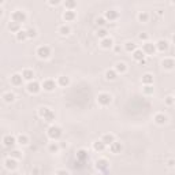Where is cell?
I'll return each mask as SVG.
<instances>
[{"label":"cell","instance_id":"6da1fadb","mask_svg":"<svg viewBox=\"0 0 175 175\" xmlns=\"http://www.w3.org/2000/svg\"><path fill=\"white\" fill-rule=\"evenodd\" d=\"M38 115H40L43 119H44L45 122H52L55 119V114L52 109H50V108L47 107H43L38 109Z\"/></svg>","mask_w":175,"mask_h":175},{"label":"cell","instance_id":"7a4b0ae2","mask_svg":"<svg viewBox=\"0 0 175 175\" xmlns=\"http://www.w3.org/2000/svg\"><path fill=\"white\" fill-rule=\"evenodd\" d=\"M47 133H48V137L51 139H59L62 137V129L59 126H51Z\"/></svg>","mask_w":175,"mask_h":175},{"label":"cell","instance_id":"3957f363","mask_svg":"<svg viewBox=\"0 0 175 175\" xmlns=\"http://www.w3.org/2000/svg\"><path fill=\"white\" fill-rule=\"evenodd\" d=\"M11 19H13V22H17L21 25V22H25L26 21V14L23 13V11H15V13H13V15H11Z\"/></svg>","mask_w":175,"mask_h":175},{"label":"cell","instance_id":"277c9868","mask_svg":"<svg viewBox=\"0 0 175 175\" xmlns=\"http://www.w3.org/2000/svg\"><path fill=\"white\" fill-rule=\"evenodd\" d=\"M37 55H38V58H41V59H47V58H50V55H51V50H50V47H47V45L38 47V50H37Z\"/></svg>","mask_w":175,"mask_h":175},{"label":"cell","instance_id":"5b68a950","mask_svg":"<svg viewBox=\"0 0 175 175\" xmlns=\"http://www.w3.org/2000/svg\"><path fill=\"white\" fill-rule=\"evenodd\" d=\"M97 101H99V104H101V105H108V104L112 101V97L108 93H100L99 96H97Z\"/></svg>","mask_w":175,"mask_h":175},{"label":"cell","instance_id":"8992f818","mask_svg":"<svg viewBox=\"0 0 175 175\" xmlns=\"http://www.w3.org/2000/svg\"><path fill=\"white\" fill-rule=\"evenodd\" d=\"M26 89H27V92H29V93L36 94V93H38V92H40L41 86H40V84H38V82H36V81H30L29 84H27Z\"/></svg>","mask_w":175,"mask_h":175},{"label":"cell","instance_id":"52a82bcc","mask_svg":"<svg viewBox=\"0 0 175 175\" xmlns=\"http://www.w3.org/2000/svg\"><path fill=\"white\" fill-rule=\"evenodd\" d=\"M108 167H109V163H108L105 159H100V160L96 162V168L100 171H107Z\"/></svg>","mask_w":175,"mask_h":175},{"label":"cell","instance_id":"ba28073f","mask_svg":"<svg viewBox=\"0 0 175 175\" xmlns=\"http://www.w3.org/2000/svg\"><path fill=\"white\" fill-rule=\"evenodd\" d=\"M88 157H89V155H88V152H86L85 149H79V151L77 152V160H78L79 163L86 162Z\"/></svg>","mask_w":175,"mask_h":175},{"label":"cell","instance_id":"9c48e42d","mask_svg":"<svg viewBox=\"0 0 175 175\" xmlns=\"http://www.w3.org/2000/svg\"><path fill=\"white\" fill-rule=\"evenodd\" d=\"M55 86H56V84H55V81H52V79H45V81L43 82V88H44V90H47V92H52V90L55 89Z\"/></svg>","mask_w":175,"mask_h":175},{"label":"cell","instance_id":"30bf717a","mask_svg":"<svg viewBox=\"0 0 175 175\" xmlns=\"http://www.w3.org/2000/svg\"><path fill=\"white\" fill-rule=\"evenodd\" d=\"M155 51H156V47L151 43H145L144 44V48H142V52L144 54H148V55H153L155 54Z\"/></svg>","mask_w":175,"mask_h":175},{"label":"cell","instance_id":"8fae6325","mask_svg":"<svg viewBox=\"0 0 175 175\" xmlns=\"http://www.w3.org/2000/svg\"><path fill=\"white\" fill-rule=\"evenodd\" d=\"M17 142V139L14 138L13 135H6L4 138H3V144H4V146H7V148H11V146H14V144Z\"/></svg>","mask_w":175,"mask_h":175},{"label":"cell","instance_id":"7c38bea8","mask_svg":"<svg viewBox=\"0 0 175 175\" xmlns=\"http://www.w3.org/2000/svg\"><path fill=\"white\" fill-rule=\"evenodd\" d=\"M118 17H119L118 11H115V10H108V11H105V18H104V19H108V21H115Z\"/></svg>","mask_w":175,"mask_h":175},{"label":"cell","instance_id":"4fadbf2b","mask_svg":"<svg viewBox=\"0 0 175 175\" xmlns=\"http://www.w3.org/2000/svg\"><path fill=\"white\" fill-rule=\"evenodd\" d=\"M155 47H156V48H157L159 51L164 52V51L168 50V43H167L166 40H159V41L156 43V45H155Z\"/></svg>","mask_w":175,"mask_h":175},{"label":"cell","instance_id":"5bb4252c","mask_svg":"<svg viewBox=\"0 0 175 175\" xmlns=\"http://www.w3.org/2000/svg\"><path fill=\"white\" fill-rule=\"evenodd\" d=\"M100 141H101L104 145H111L112 142H115V138H114L112 134H104L103 138L100 139Z\"/></svg>","mask_w":175,"mask_h":175},{"label":"cell","instance_id":"9a60e30c","mask_svg":"<svg viewBox=\"0 0 175 175\" xmlns=\"http://www.w3.org/2000/svg\"><path fill=\"white\" fill-rule=\"evenodd\" d=\"M4 166L7 170H15V168H17V162H15V159L8 157V159L4 162Z\"/></svg>","mask_w":175,"mask_h":175},{"label":"cell","instance_id":"2e32d148","mask_svg":"<svg viewBox=\"0 0 175 175\" xmlns=\"http://www.w3.org/2000/svg\"><path fill=\"white\" fill-rule=\"evenodd\" d=\"M109 149H111V152L112 153H121L123 146H122L121 142H112V144L109 145Z\"/></svg>","mask_w":175,"mask_h":175},{"label":"cell","instance_id":"e0dca14e","mask_svg":"<svg viewBox=\"0 0 175 175\" xmlns=\"http://www.w3.org/2000/svg\"><path fill=\"white\" fill-rule=\"evenodd\" d=\"M112 44H114V41H112V38H109V37H105V38L101 40V47H103L104 50H109V48L112 47Z\"/></svg>","mask_w":175,"mask_h":175},{"label":"cell","instance_id":"ac0fdd59","mask_svg":"<svg viewBox=\"0 0 175 175\" xmlns=\"http://www.w3.org/2000/svg\"><path fill=\"white\" fill-rule=\"evenodd\" d=\"M22 81H23V78L21 74H14L13 77H11V82H13L15 86H19V85H22Z\"/></svg>","mask_w":175,"mask_h":175},{"label":"cell","instance_id":"d6986e66","mask_svg":"<svg viewBox=\"0 0 175 175\" xmlns=\"http://www.w3.org/2000/svg\"><path fill=\"white\" fill-rule=\"evenodd\" d=\"M162 66L164 68H167V70H172L174 66H175V63H174L172 59H164V60L162 62Z\"/></svg>","mask_w":175,"mask_h":175},{"label":"cell","instance_id":"ffe728a7","mask_svg":"<svg viewBox=\"0 0 175 175\" xmlns=\"http://www.w3.org/2000/svg\"><path fill=\"white\" fill-rule=\"evenodd\" d=\"M63 18H64L66 22H71V21L75 19V13L74 11H66V13L63 14Z\"/></svg>","mask_w":175,"mask_h":175},{"label":"cell","instance_id":"44dd1931","mask_svg":"<svg viewBox=\"0 0 175 175\" xmlns=\"http://www.w3.org/2000/svg\"><path fill=\"white\" fill-rule=\"evenodd\" d=\"M22 78L30 82V81H33V78H34V74H33V71H31V70H23Z\"/></svg>","mask_w":175,"mask_h":175},{"label":"cell","instance_id":"7402d4cb","mask_svg":"<svg viewBox=\"0 0 175 175\" xmlns=\"http://www.w3.org/2000/svg\"><path fill=\"white\" fill-rule=\"evenodd\" d=\"M144 56H145V54L141 50H135L134 52H133V58H134V60H137V62L144 60Z\"/></svg>","mask_w":175,"mask_h":175},{"label":"cell","instance_id":"603a6c76","mask_svg":"<svg viewBox=\"0 0 175 175\" xmlns=\"http://www.w3.org/2000/svg\"><path fill=\"white\" fill-rule=\"evenodd\" d=\"M155 122L157 125H164L167 122V116L163 115V114H157V115H155Z\"/></svg>","mask_w":175,"mask_h":175},{"label":"cell","instance_id":"cb8c5ba5","mask_svg":"<svg viewBox=\"0 0 175 175\" xmlns=\"http://www.w3.org/2000/svg\"><path fill=\"white\" fill-rule=\"evenodd\" d=\"M142 84H144V85H152L153 84L152 74H144V75H142Z\"/></svg>","mask_w":175,"mask_h":175},{"label":"cell","instance_id":"d4e9b609","mask_svg":"<svg viewBox=\"0 0 175 175\" xmlns=\"http://www.w3.org/2000/svg\"><path fill=\"white\" fill-rule=\"evenodd\" d=\"M8 29L11 31H14V33H18L19 30H21V25L17 22H10L8 23Z\"/></svg>","mask_w":175,"mask_h":175},{"label":"cell","instance_id":"484cf974","mask_svg":"<svg viewBox=\"0 0 175 175\" xmlns=\"http://www.w3.org/2000/svg\"><path fill=\"white\" fill-rule=\"evenodd\" d=\"M125 50L127 51V52H134V51L137 50V45H135L134 43H131V41H127L125 44Z\"/></svg>","mask_w":175,"mask_h":175},{"label":"cell","instance_id":"4316f807","mask_svg":"<svg viewBox=\"0 0 175 175\" xmlns=\"http://www.w3.org/2000/svg\"><path fill=\"white\" fill-rule=\"evenodd\" d=\"M105 78L109 79V81H114V79L116 78V71H115V70H107V71H105Z\"/></svg>","mask_w":175,"mask_h":175},{"label":"cell","instance_id":"83f0119b","mask_svg":"<svg viewBox=\"0 0 175 175\" xmlns=\"http://www.w3.org/2000/svg\"><path fill=\"white\" fill-rule=\"evenodd\" d=\"M104 148H105V145H104L101 141H96L93 144V149L96 152H101V151H104Z\"/></svg>","mask_w":175,"mask_h":175},{"label":"cell","instance_id":"f1b7e54d","mask_svg":"<svg viewBox=\"0 0 175 175\" xmlns=\"http://www.w3.org/2000/svg\"><path fill=\"white\" fill-rule=\"evenodd\" d=\"M3 99H4L6 103H13L14 100H15V96H14V93L8 92V93H4V94H3Z\"/></svg>","mask_w":175,"mask_h":175},{"label":"cell","instance_id":"f546056e","mask_svg":"<svg viewBox=\"0 0 175 175\" xmlns=\"http://www.w3.org/2000/svg\"><path fill=\"white\" fill-rule=\"evenodd\" d=\"M59 85L63 86V88H66V86H68V84H70V79H68V77H59Z\"/></svg>","mask_w":175,"mask_h":175},{"label":"cell","instance_id":"4dcf8cb0","mask_svg":"<svg viewBox=\"0 0 175 175\" xmlns=\"http://www.w3.org/2000/svg\"><path fill=\"white\" fill-rule=\"evenodd\" d=\"M27 38V34H26V30H19L17 33V40L18 41H25Z\"/></svg>","mask_w":175,"mask_h":175},{"label":"cell","instance_id":"1f68e13d","mask_svg":"<svg viewBox=\"0 0 175 175\" xmlns=\"http://www.w3.org/2000/svg\"><path fill=\"white\" fill-rule=\"evenodd\" d=\"M70 27L68 26H66V25H63V26H60L59 27V33L62 34V36H67V34H70Z\"/></svg>","mask_w":175,"mask_h":175},{"label":"cell","instance_id":"d6a6232c","mask_svg":"<svg viewBox=\"0 0 175 175\" xmlns=\"http://www.w3.org/2000/svg\"><path fill=\"white\" fill-rule=\"evenodd\" d=\"M77 6L75 1H73V0H67L66 3H64V7L67 8V11H73V8Z\"/></svg>","mask_w":175,"mask_h":175},{"label":"cell","instance_id":"836d02e7","mask_svg":"<svg viewBox=\"0 0 175 175\" xmlns=\"http://www.w3.org/2000/svg\"><path fill=\"white\" fill-rule=\"evenodd\" d=\"M17 141H18V144H21V145H26L27 142H29V138H27L26 135H18V138H17Z\"/></svg>","mask_w":175,"mask_h":175},{"label":"cell","instance_id":"e575fe53","mask_svg":"<svg viewBox=\"0 0 175 175\" xmlns=\"http://www.w3.org/2000/svg\"><path fill=\"white\" fill-rule=\"evenodd\" d=\"M149 19V15L146 13H139L138 14V21L139 22H148Z\"/></svg>","mask_w":175,"mask_h":175},{"label":"cell","instance_id":"d590c367","mask_svg":"<svg viewBox=\"0 0 175 175\" xmlns=\"http://www.w3.org/2000/svg\"><path fill=\"white\" fill-rule=\"evenodd\" d=\"M126 70H127V67H126V64H125V63L119 62V63L116 64V73H125Z\"/></svg>","mask_w":175,"mask_h":175},{"label":"cell","instance_id":"8d00e7d4","mask_svg":"<svg viewBox=\"0 0 175 175\" xmlns=\"http://www.w3.org/2000/svg\"><path fill=\"white\" fill-rule=\"evenodd\" d=\"M26 34H27L29 38H34V37L37 36V31H36V29L30 27V29H27V30H26Z\"/></svg>","mask_w":175,"mask_h":175},{"label":"cell","instance_id":"74e56055","mask_svg":"<svg viewBox=\"0 0 175 175\" xmlns=\"http://www.w3.org/2000/svg\"><path fill=\"white\" fill-rule=\"evenodd\" d=\"M107 34H108V31L105 30V29H100V30H97V37H100L101 40H103V38H105V37H107Z\"/></svg>","mask_w":175,"mask_h":175},{"label":"cell","instance_id":"f35d334b","mask_svg":"<svg viewBox=\"0 0 175 175\" xmlns=\"http://www.w3.org/2000/svg\"><path fill=\"white\" fill-rule=\"evenodd\" d=\"M21 156H22V153L19 152V151H17V149H15V151H13V152L10 153V157H11V159H19Z\"/></svg>","mask_w":175,"mask_h":175},{"label":"cell","instance_id":"ab89813d","mask_svg":"<svg viewBox=\"0 0 175 175\" xmlns=\"http://www.w3.org/2000/svg\"><path fill=\"white\" fill-rule=\"evenodd\" d=\"M48 149H50V152L51 153H56L59 151V146L55 142H52V144H50V146H48Z\"/></svg>","mask_w":175,"mask_h":175},{"label":"cell","instance_id":"60d3db41","mask_svg":"<svg viewBox=\"0 0 175 175\" xmlns=\"http://www.w3.org/2000/svg\"><path fill=\"white\" fill-rule=\"evenodd\" d=\"M144 93H146V94H152L153 93V88L151 85H145V88H144Z\"/></svg>","mask_w":175,"mask_h":175},{"label":"cell","instance_id":"b9f144b4","mask_svg":"<svg viewBox=\"0 0 175 175\" xmlns=\"http://www.w3.org/2000/svg\"><path fill=\"white\" fill-rule=\"evenodd\" d=\"M96 23H97L99 26H104V25H105V19L104 18H97L96 19Z\"/></svg>","mask_w":175,"mask_h":175},{"label":"cell","instance_id":"7bdbcfd3","mask_svg":"<svg viewBox=\"0 0 175 175\" xmlns=\"http://www.w3.org/2000/svg\"><path fill=\"white\" fill-rule=\"evenodd\" d=\"M172 103H174V97H172V96H168L166 99V104L167 105H172Z\"/></svg>","mask_w":175,"mask_h":175},{"label":"cell","instance_id":"ee69618b","mask_svg":"<svg viewBox=\"0 0 175 175\" xmlns=\"http://www.w3.org/2000/svg\"><path fill=\"white\" fill-rule=\"evenodd\" d=\"M138 38L141 41H146V40H148V34H146V33H141V34L138 36Z\"/></svg>","mask_w":175,"mask_h":175},{"label":"cell","instance_id":"f6af8a7d","mask_svg":"<svg viewBox=\"0 0 175 175\" xmlns=\"http://www.w3.org/2000/svg\"><path fill=\"white\" fill-rule=\"evenodd\" d=\"M56 175H70L66 170H58L56 171Z\"/></svg>","mask_w":175,"mask_h":175},{"label":"cell","instance_id":"bcb514c9","mask_svg":"<svg viewBox=\"0 0 175 175\" xmlns=\"http://www.w3.org/2000/svg\"><path fill=\"white\" fill-rule=\"evenodd\" d=\"M50 4H51V6H58L59 1H58V0H55V1H50Z\"/></svg>","mask_w":175,"mask_h":175},{"label":"cell","instance_id":"7dc6e473","mask_svg":"<svg viewBox=\"0 0 175 175\" xmlns=\"http://www.w3.org/2000/svg\"><path fill=\"white\" fill-rule=\"evenodd\" d=\"M174 166V160L171 159V160H168V167H172Z\"/></svg>","mask_w":175,"mask_h":175},{"label":"cell","instance_id":"c3c4849f","mask_svg":"<svg viewBox=\"0 0 175 175\" xmlns=\"http://www.w3.org/2000/svg\"><path fill=\"white\" fill-rule=\"evenodd\" d=\"M119 51H121V47H119V45H116V47H115V52H119Z\"/></svg>","mask_w":175,"mask_h":175},{"label":"cell","instance_id":"681fc988","mask_svg":"<svg viewBox=\"0 0 175 175\" xmlns=\"http://www.w3.org/2000/svg\"><path fill=\"white\" fill-rule=\"evenodd\" d=\"M1 15H3V10L0 8V17H1Z\"/></svg>","mask_w":175,"mask_h":175},{"label":"cell","instance_id":"f907efd6","mask_svg":"<svg viewBox=\"0 0 175 175\" xmlns=\"http://www.w3.org/2000/svg\"><path fill=\"white\" fill-rule=\"evenodd\" d=\"M0 4H3V0H0Z\"/></svg>","mask_w":175,"mask_h":175}]
</instances>
